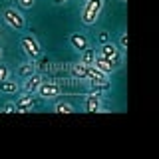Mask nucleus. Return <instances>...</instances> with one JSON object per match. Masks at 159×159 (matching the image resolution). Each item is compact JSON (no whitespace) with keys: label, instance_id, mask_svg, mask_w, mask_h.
<instances>
[{"label":"nucleus","instance_id":"nucleus-19","mask_svg":"<svg viewBox=\"0 0 159 159\" xmlns=\"http://www.w3.org/2000/svg\"><path fill=\"white\" fill-rule=\"evenodd\" d=\"M107 78L109 76H106L103 72H99L93 64L89 66V80H88V82H107Z\"/></svg>","mask_w":159,"mask_h":159},{"label":"nucleus","instance_id":"nucleus-16","mask_svg":"<svg viewBox=\"0 0 159 159\" xmlns=\"http://www.w3.org/2000/svg\"><path fill=\"white\" fill-rule=\"evenodd\" d=\"M52 66H54V62H50L48 58H42V56H40L38 62L34 60V68H36V72L42 74V76H50V72H52Z\"/></svg>","mask_w":159,"mask_h":159},{"label":"nucleus","instance_id":"nucleus-12","mask_svg":"<svg viewBox=\"0 0 159 159\" xmlns=\"http://www.w3.org/2000/svg\"><path fill=\"white\" fill-rule=\"evenodd\" d=\"M93 66H96L99 72H103L106 76H111L113 72H116V68H113V64H111V60H107V58H103V56H99V54L96 52V60H93Z\"/></svg>","mask_w":159,"mask_h":159},{"label":"nucleus","instance_id":"nucleus-21","mask_svg":"<svg viewBox=\"0 0 159 159\" xmlns=\"http://www.w3.org/2000/svg\"><path fill=\"white\" fill-rule=\"evenodd\" d=\"M10 76H12V70H10V66L0 62V82H2V80H8Z\"/></svg>","mask_w":159,"mask_h":159},{"label":"nucleus","instance_id":"nucleus-7","mask_svg":"<svg viewBox=\"0 0 159 159\" xmlns=\"http://www.w3.org/2000/svg\"><path fill=\"white\" fill-rule=\"evenodd\" d=\"M58 84H60V89H62L64 93H80V89L86 82H82V80H76L72 76H66V78H58Z\"/></svg>","mask_w":159,"mask_h":159},{"label":"nucleus","instance_id":"nucleus-18","mask_svg":"<svg viewBox=\"0 0 159 159\" xmlns=\"http://www.w3.org/2000/svg\"><path fill=\"white\" fill-rule=\"evenodd\" d=\"M93 60H96V50H93L92 46L86 48L84 52H80V62H82V64H86V66H92Z\"/></svg>","mask_w":159,"mask_h":159},{"label":"nucleus","instance_id":"nucleus-27","mask_svg":"<svg viewBox=\"0 0 159 159\" xmlns=\"http://www.w3.org/2000/svg\"><path fill=\"white\" fill-rule=\"evenodd\" d=\"M0 58H2V48H0Z\"/></svg>","mask_w":159,"mask_h":159},{"label":"nucleus","instance_id":"nucleus-11","mask_svg":"<svg viewBox=\"0 0 159 159\" xmlns=\"http://www.w3.org/2000/svg\"><path fill=\"white\" fill-rule=\"evenodd\" d=\"M102 107H103V102L99 93H88L84 98V111H99Z\"/></svg>","mask_w":159,"mask_h":159},{"label":"nucleus","instance_id":"nucleus-4","mask_svg":"<svg viewBox=\"0 0 159 159\" xmlns=\"http://www.w3.org/2000/svg\"><path fill=\"white\" fill-rule=\"evenodd\" d=\"M2 20L12 30H16V32H20V30L26 28V18H24V14L20 12V10H16V8H6L4 14H2Z\"/></svg>","mask_w":159,"mask_h":159},{"label":"nucleus","instance_id":"nucleus-3","mask_svg":"<svg viewBox=\"0 0 159 159\" xmlns=\"http://www.w3.org/2000/svg\"><path fill=\"white\" fill-rule=\"evenodd\" d=\"M20 48L24 50L28 60H38L42 56V46H40V42L36 40V36H32V34H24L20 38Z\"/></svg>","mask_w":159,"mask_h":159},{"label":"nucleus","instance_id":"nucleus-2","mask_svg":"<svg viewBox=\"0 0 159 159\" xmlns=\"http://www.w3.org/2000/svg\"><path fill=\"white\" fill-rule=\"evenodd\" d=\"M98 54H99V56H103V58H107V60H111V64H113V68H116V70L121 68V64H123V52L117 48V44L103 42L102 46H99Z\"/></svg>","mask_w":159,"mask_h":159},{"label":"nucleus","instance_id":"nucleus-6","mask_svg":"<svg viewBox=\"0 0 159 159\" xmlns=\"http://www.w3.org/2000/svg\"><path fill=\"white\" fill-rule=\"evenodd\" d=\"M14 106H16L18 113H28V111H32V109L38 106V99L34 98V93H24V96L16 98Z\"/></svg>","mask_w":159,"mask_h":159},{"label":"nucleus","instance_id":"nucleus-10","mask_svg":"<svg viewBox=\"0 0 159 159\" xmlns=\"http://www.w3.org/2000/svg\"><path fill=\"white\" fill-rule=\"evenodd\" d=\"M70 76L76 78V80H82V82H88L89 80V66H86L82 62L70 64Z\"/></svg>","mask_w":159,"mask_h":159},{"label":"nucleus","instance_id":"nucleus-26","mask_svg":"<svg viewBox=\"0 0 159 159\" xmlns=\"http://www.w3.org/2000/svg\"><path fill=\"white\" fill-rule=\"evenodd\" d=\"M52 2H54V4H58V6H60V4H66L68 0H52Z\"/></svg>","mask_w":159,"mask_h":159},{"label":"nucleus","instance_id":"nucleus-22","mask_svg":"<svg viewBox=\"0 0 159 159\" xmlns=\"http://www.w3.org/2000/svg\"><path fill=\"white\" fill-rule=\"evenodd\" d=\"M117 48L121 50V52H125L127 50V32H121L117 38Z\"/></svg>","mask_w":159,"mask_h":159},{"label":"nucleus","instance_id":"nucleus-15","mask_svg":"<svg viewBox=\"0 0 159 159\" xmlns=\"http://www.w3.org/2000/svg\"><path fill=\"white\" fill-rule=\"evenodd\" d=\"M66 76H70V64H60V62H54L52 72H50V78L58 80V78H66Z\"/></svg>","mask_w":159,"mask_h":159},{"label":"nucleus","instance_id":"nucleus-9","mask_svg":"<svg viewBox=\"0 0 159 159\" xmlns=\"http://www.w3.org/2000/svg\"><path fill=\"white\" fill-rule=\"evenodd\" d=\"M68 42H70V46H72L74 50H78V52H84L86 48H89V38L86 36V34H82V32L70 34Z\"/></svg>","mask_w":159,"mask_h":159},{"label":"nucleus","instance_id":"nucleus-5","mask_svg":"<svg viewBox=\"0 0 159 159\" xmlns=\"http://www.w3.org/2000/svg\"><path fill=\"white\" fill-rule=\"evenodd\" d=\"M36 93L40 96V99H56L58 96H62V89H60L58 80H44Z\"/></svg>","mask_w":159,"mask_h":159},{"label":"nucleus","instance_id":"nucleus-13","mask_svg":"<svg viewBox=\"0 0 159 159\" xmlns=\"http://www.w3.org/2000/svg\"><path fill=\"white\" fill-rule=\"evenodd\" d=\"M88 86V93H99V96H103L106 92H109L111 89V84L107 82H86Z\"/></svg>","mask_w":159,"mask_h":159},{"label":"nucleus","instance_id":"nucleus-25","mask_svg":"<svg viewBox=\"0 0 159 159\" xmlns=\"http://www.w3.org/2000/svg\"><path fill=\"white\" fill-rule=\"evenodd\" d=\"M99 42H109V32H106V30H102V32H99Z\"/></svg>","mask_w":159,"mask_h":159},{"label":"nucleus","instance_id":"nucleus-14","mask_svg":"<svg viewBox=\"0 0 159 159\" xmlns=\"http://www.w3.org/2000/svg\"><path fill=\"white\" fill-rule=\"evenodd\" d=\"M0 92L6 93V96H14V93L20 92V84L16 82V80H12V78L2 80V82H0Z\"/></svg>","mask_w":159,"mask_h":159},{"label":"nucleus","instance_id":"nucleus-8","mask_svg":"<svg viewBox=\"0 0 159 159\" xmlns=\"http://www.w3.org/2000/svg\"><path fill=\"white\" fill-rule=\"evenodd\" d=\"M42 82H44V76H42V74H38V72H34L32 76L24 78V84L20 86V89H22L24 93H36Z\"/></svg>","mask_w":159,"mask_h":159},{"label":"nucleus","instance_id":"nucleus-28","mask_svg":"<svg viewBox=\"0 0 159 159\" xmlns=\"http://www.w3.org/2000/svg\"><path fill=\"white\" fill-rule=\"evenodd\" d=\"M119 2H127V0H119Z\"/></svg>","mask_w":159,"mask_h":159},{"label":"nucleus","instance_id":"nucleus-20","mask_svg":"<svg viewBox=\"0 0 159 159\" xmlns=\"http://www.w3.org/2000/svg\"><path fill=\"white\" fill-rule=\"evenodd\" d=\"M54 111L56 113H74L76 107H74L70 102H58V103H54Z\"/></svg>","mask_w":159,"mask_h":159},{"label":"nucleus","instance_id":"nucleus-17","mask_svg":"<svg viewBox=\"0 0 159 159\" xmlns=\"http://www.w3.org/2000/svg\"><path fill=\"white\" fill-rule=\"evenodd\" d=\"M36 72V68H34V60H28V62H24V64H20L18 70H16V74H18V78H28V76H32V74Z\"/></svg>","mask_w":159,"mask_h":159},{"label":"nucleus","instance_id":"nucleus-23","mask_svg":"<svg viewBox=\"0 0 159 159\" xmlns=\"http://www.w3.org/2000/svg\"><path fill=\"white\" fill-rule=\"evenodd\" d=\"M0 111H4V113H14V111H16V106H14V102H6L2 107H0Z\"/></svg>","mask_w":159,"mask_h":159},{"label":"nucleus","instance_id":"nucleus-24","mask_svg":"<svg viewBox=\"0 0 159 159\" xmlns=\"http://www.w3.org/2000/svg\"><path fill=\"white\" fill-rule=\"evenodd\" d=\"M34 2H36V0H18V4H20L22 8H32Z\"/></svg>","mask_w":159,"mask_h":159},{"label":"nucleus","instance_id":"nucleus-1","mask_svg":"<svg viewBox=\"0 0 159 159\" xmlns=\"http://www.w3.org/2000/svg\"><path fill=\"white\" fill-rule=\"evenodd\" d=\"M102 10H103V0H84L80 18L86 26H93L98 22L99 14H102Z\"/></svg>","mask_w":159,"mask_h":159}]
</instances>
